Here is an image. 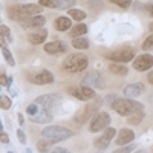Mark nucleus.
<instances>
[{"label": "nucleus", "instance_id": "obj_36", "mask_svg": "<svg viewBox=\"0 0 153 153\" xmlns=\"http://www.w3.org/2000/svg\"><path fill=\"white\" fill-rule=\"evenodd\" d=\"M48 153H71V152L68 149H63V147H55L52 150H49Z\"/></svg>", "mask_w": 153, "mask_h": 153}, {"label": "nucleus", "instance_id": "obj_49", "mask_svg": "<svg viewBox=\"0 0 153 153\" xmlns=\"http://www.w3.org/2000/svg\"><path fill=\"white\" fill-rule=\"evenodd\" d=\"M6 153H12V152H6Z\"/></svg>", "mask_w": 153, "mask_h": 153}, {"label": "nucleus", "instance_id": "obj_38", "mask_svg": "<svg viewBox=\"0 0 153 153\" xmlns=\"http://www.w3.org/2000/svg\"><path fill=\"white\" fill-rule=\"evenodd\" d=\"M0 143H2V144H9V136H8V133H5V132L0 133Z\"/></svg>", "mask_w": 153, "mask_h": 153}, {"label": "nucleus", "instance_id": "obj_42", "mask_svg": "<svg viewBox=\"0 0 153 153\" xmlns=\"http://www.w3.org/2000/svg\"><path fill=\"white\" fill-rule=\"evenodd\" d=\"M6 40H5V38H3V35L2 34H0V48H6Z\"/></svg>", "mask_w": 153, "mask_h": 153}, {"label": "nucleus", "instance_id": "obj_10", "mask_svg": "<svg viewBox=\"0 0 153 153\" xmlns=\"http://www.w3.org/2000/svg\"><path fill=\"white\" fill-rule=\"evenodd\" d=\"M29 81L37 86H45V84H52L55 81V76L48 69H42L35 74H29Z\"/></svg>", "mask_w": 153, "mask_h": 153}, {"label": "nucleus", "instance_id": "obj_32", "mask_svg": "<svg viewBox=\"0 0 153 153\" xmlns=\"http://www.w3.org/2000/svg\"><path fill=\"white\" fill-rule=\"evenodd\" d=\"M133 150H135V146H133V144H127V146H123V147L117 149L113 153H130V152H133Z\"/></svg>", "mask_w": 153, "mask_h": 153}, {"label": "nucleus", "instance_id": "obj_20", "mask_svg": "<svg viewBox=\"0 0 153 153\" xmlns=\"http://www.w3.org/2000/svg\"><path fill=\"white\" fill-rule=\"evenodd\" d=\"M46 38H48L46 29H37V31H34L28 35V40H29L31 45H42V43L46 42Z\"/></svg>", "mask_w": 153, "mask_h": 153}, {"label": "nucleus", "instance_id": "obj_8", "mask_svg": "<svg viewBox=\"0 0 153 153\" xmlns=\"http://www.w3.org/2000/svg\"><path fill=\"white\" fill-rule=\"evenodd\" d=\"M83 86L87 87H92V89H104V80H103V75H101L98 71H89L84 78L81 80Z\"/></svg>", "mask_w": 153, "mask_h": 153}, {"label": "nucleus", "instance_id": "obj_7", "mask_svg": "<svg viewBox=\"0 0 153 153\" xmlns=\"http://www.w3.org/2000/svg\"><path fill=\"white\" fill-rule=\"evenodd\" d=\"M109 126H110V115L107 112H98L91 120L89 130H91L92 133H97V132H101V130L107 129Z\"/></svg>", "mask_w": 153, "mask_h": 153}, {"label": "nucleus", "instance_id": "obj_21", "mask_svg": "<svg viewBox=\"0 0 153 153\" xmlns=\"http://www.w3.org/2000/svg\"><path fill=\"white\" fill-rule=\"evenodd\" d=\"M54 26H55V29H57V31H60V32L68 31V29H71V28H72V20H71L69 17L61 16V17H58V19L55 20Z\"/></svg>", "mask_w": 153, "mask_h": 153}, {"label": "nucleus", "instance_id": "obj_2", "mask_svg": "<svg viewBox=\"0 0 153 153\" xmlns=\"http://www.w3.org/2000/svg\"><path fill=\"white\" fill-rule=\"evenodd\" d=\"M42 6L40 5H14L8 9V14L11 20L16 22H22L25 19H29L32 16H38L42 12Z\"/></svg>", "mask_w": 153, "mask_h": 153}, {"label": "nucleus", "instance_id": "obj_43", "mask_svg": "<svg viewBox=\"0 0 153 153\" xmlns=\"http://www.w3.org/2000/svg\"><path fill=\"white\" fill-rule=\"evenodd\" d=\"M147 80H149V83H150V84H153V71H152V72L149 74V76H147Z\"/></svg>", "mask_w": 153, "mask_h": 153}, {"label": "nucleus", "instance_id": "obj_33", "mask_svg": "<svg viewBox=\"0 0 153 153\" xmlns=\"http://www.w3.org/2000/svg\"><path fill=\"white\" fill-rule=\"evenodd\" d=\"M143 49H144V51H152V49H153V35L147 37L146 40H144V43H143Z\"/></svg>", "mask_w": 153, "mask_h": 153}, {"label": "nucleus", "instance_id": "obj_45", "mask_svg": "<svg viewBox=\"0 0 153 153\" xmlns=\"http://www.w3.org/2000/svg\"><path fill=\"white\" fill-rule=\"evenodd\" d=\"M149 29H150V31H152V32H153V22H152V23H150V25H149Z\"/></svg>", "mask_w": 153, "mask_h": 153}, {"label": "nucleus", "instance_id": "obj_24", "mask_svg": "<svg viewBox=\"0 0 153 153\" xmlns=\"http://www.w3.org/2000/svg\"><path fill=\"white\" fill-rule=\"evenodd\" d=\"M86 32H87V26H86V25H83V23H80V25H76V26L72 28V31H71V37H72V38H76V37L84 35Z\"/></svg>", "mask_w": 153, "mask_h": 153}, {"label": "nucleus", "instance_id": "obj_17", "mask_svg": "<svg viewBox=\"0 0 153 153\" xmlns=\"http://www.w3.org/2000/svg\"><path fill=\"white\" fill-rule=\"evenodd\" d=\"M29 120L32 123H37V124H48V123H51L54 120V113H52V110L42 109V110H38L35 115L29 117Z\"/></svg>", "mask_w": 153, "mask_h": 153}, {"label": "nucleus", "instance_id": "obj_47", "mask_svg": "<svg viewBox=\"0 0 153 153\" xmlns=\"http://www.w3.org/2000/svg\"><path fill=\"white\" fill-rule=\"evenodd\" d=\"M135 153H146L144 150H138V152H135Z\"/></svg>", "mask_w": 153, "mask_h": 153}, {"label": "nucleus", "instance_id": "obj_12", "mask_svg": "<svg viewBox=\"0 0 153 153\" xmlns=\"http://www.w3.org/2000/svg\"><path fill=\"white\" fill-rule=\"evenodd\" d=\"M115 135H117V130H115L113 127H107V129H104V133L94 141V146H95L98 150L107 149L109 144H110V141H112V138H113Z\"/></svg>", "mask_w": 153, "mask_h": 153}, {"label": "nucleus", "instance_id": "obj_35", "mask_svg": "<svg viewBox=\"0 0 153 153\" xmlns=\"http://www.w3.org/2000/svg\"><path fill=\"white\" fill-rule=\"evenodd\" d=\"M17 138H19V141H20L22 144H26V135H25V132H23L22 129L17 130Z\"/></svg>", "mask_w": 153, "mask_h": 153}, {"label": "nucleus", "instance_id": "obj_26", "mask_svg": "<svg viewBox=\"0 0 153 153\" xmlns=\"http://www.w3.org/2000/svg\"><path fill=\"white\" fill-rule=\"evenodd\" d=\"M2 55H3L5 61L8 63V65H9L11 68H14V66H16V60H14V57H12L11 51H9L8 48H2Z\"/></svg>", "mask_w": 153, "mask_h": 153}, {"label": "nucleus", "instance_id": "obj_6", "mask_svg": "<svg viewBox=\"0 0 153 153\" xmlns=\"http://www.w3.org/2000/svg\"><path fill=\"white\" fill-rule=\"evenodd\" d=\"M63 101L61 94H46L38 97L34 103L40 107V109H46V110H52L54 107H57L60 103Z\"/></svg>", "mask_w": 153, "mask_h": 153}, {"label": "nucleus", "instance_id": "obj_25", "mask_svg": "<svg viewBox=\"0 0 153 153\" xmlns=\"http://www.w3.org/2000/svg\"><path fill=\"white\" fill-rule=\"evenodd\" d=\"M69 17H72V19L76 20V22H83V20L86 19V12L81 11V9L71 8V9H69Z\"/></svg>", "mask_w": 153, "mask_h": 153}, {"label": "nucleus", "instance_id": "obj_15", "mask_svg": "<svg viewBox=\"0 0 153 153\" xmlns=\"http://www.w3.org/2000/svg\"><path fill=\"white\" fill-rule=\"evenodd\" d=\"M20 23V26L22 28H26V29H38V28H42L43 25L46 23V19L43 17V16H32V17H29V19H25V20H22V22H19Z\"/></svg>", "mask_w": 153, "mask_h": 153}, {"label": "nucleus", "instance_id": "obj_39", "mask_svg": "<svg viewBox=\"0 0 153 153\" xmlns=\"http://www.w3.org/2000/svg\"><path fill=\"white\" fill-rule=\"evenodd\" d=\"M144 8H146V11L149 12V14L153 17V3H147V5H144Z\"/></svg>", "mask_w": 153, "mask_h": 153}, {"label": "nucleus", "instance_id": "obj_37", "mask_svg": "<svg viewBox=\"0 0 153 153\" xmlns=\"http://www.w3.org/2000/svg\"><path fill=\"white\" fill-rule=\"evenodd\" d=\"M8 80H9L8 75L0 74V86H6V87H8Z\"/></svg>", "mask_w": 153, "mask_h": 153}, {"label": "nucleus", "instance_id": "obj_11", "mask_svg": "<svg viewBox=\"0 0 153 153\" xmlns=\"http://www.w3.org/2000/svg\"><path fill=\"white\" fill-rule=\"evenodd\" d=\"M69 94L74 95L75 98H78L80 101H91L94 98H97V92L94 91L92 87H87V86H75L69 89Z\"/></svg>", "mask_w": 153, "mask_h": 153}, {"label": "nucleus", "instance_id": "obj_46", "mask_svg": "<svg viewBox=\"0 0 153 153\" xmlns=\"http://www.w3.org/2000/svg\"><path fill=\"white\" fill-rule=\"evenodd\" d=\"M3 132V124H2V121H0V133Z\"/></svg>", "mask_w": 153, "mask_h": 153}, {"label": "nucleus", "instance_id": "obj_34", "mask_svg": "<svg viewBox=\"0 0 153 153\" xmlns=\"http://www.w3.org/2000/svg\"><path fill=\"white\" fill-rule=\"evenodd\" d=\"M38 109H40V107H38L35 103H32V104H29V106H28V109H26V113L29 115V117H32V115H35V113L38 112Z\"/></svg>", "mask_w": 153, "mask_h": 153}, {"label": "nucleus", "instance_id": "obj_28", "mask_svg": "<svg viewBox=\"0 0 153 153\" xmlns=\"http://www.w3.org/2000/svg\"><path fill=\"white\" fill-rule=\"evenodd\" d=\"M12 106V101L9 97L6 95H0V109H3V110H9Z\"/></svg>", "mask_w": 153, "mask_h": 153}, {"label": "nucleus", "instance_id": "obj_3", "mask_svg": "<svg viewBox=\"0 0 153 153\" xmlns=\"http://www.w3.org/2000/svg\"><path fill=\"white\" fill-rule=\"evenodd\" d=\"M42 136L45 139L51 143H60V141H66V139L74 136V130L66 129V127H61V126H48L42 130Z\"/></svg>", "mask_w": 153, "mask_h": 153}, {"label": "nucleus", "instance_id": "obj_41", "mask_svg": "<svg viewBox=\"0 0 153 153\" xmlns=\"http://www.w3.org/2000/svg\"><path fill=\"white\" fill-rule=\"evenodd\" d=\"M115 100H117V97H115V95H107V97H106V101H107L109 104H112Z\"/></svg>", "mask_w": 153, "mask_h": 153}, {"label": "nucleus", "instance_id": "obj_5", "mask_svg": "<svg viewBox=\"0 0 153 153\" xmlns=\"http://www.w3.org/2000/svg\"><path fill=\"white\" fill-rule=\"evenodd\" d=\"M89 66V60L86 55L83 54H72L69 55L65 63H63V68H65L66 72H71V74H78V72H83L86 68Z\"/></svg>", "mask_w": 153, "mask_h": 153}, {"label": "nucleus", "instance_id": "obj_9", "mask_svg": "<svg viewBox=\"0 0 153 153\" xmlns=\"http://www.w3.org/2000/svg\"><path fill=\"white\" fill-rule=\"evenodd\" d=\"M133 57H135V51L132 48H121V49L113 51V52H110L107 55L109 60L121 63V65H124V63H127V61H132Z\"/></svg>", "mask_w": 153, "mask_h": 153}, {"label": "nucleus", "instance_id": "obj_31", "mask_svg": "<svg viewBox=\"0 0 153 153\" xmlns=\"http://www.w3.org/2000/svg\"><path fill=\"white\" fill-rule=\"evenodd\" d=\"M109 2H112V3H115L117 6H120V8H129L130 5H132V2L133 0H109Z\"/></svg>", "mask_w": 153, "mask_h": 153}, {"label": "nucleus", "instance_id": "obj_19", "mask_svg": "<svg viewBox=\"0 0 153 153\" xmlns=\"http://www.w3.org/2000/svg\"><path fill=\"white\" fill-rule=\"evenodd\" d=\"M133 139H135V132L133 130H130V129H121L115 143L120 144V146H127V144H130Z\"/></svg>", "mask_w": 153, "mask_h": 153}, {"label": "nucleus", "instance_id": "obj_1", "mask_svg": "<svg viewBox=\"0 0 153 153\" xmlns=\"http://www.w3.org/2000/svg\"><path fill=\"white\" fill-rule=\"evenodd\" d=\"M112 109L121 117H130L133 113L143 112V104L130 98H117L112 103Z\"/></svg>", "mask_w": 153, "mask_h": 153}, {"label": "nucleus", "instance_id": "obj_48", "mask_svg": "<svg viewBox=\"0 0 153 153\" xmlns=\"http://www.w3.org/2000/svg\"><path fill=\"white\" fill-rule=\"evenodd\" d=\"M26 153H32V150L31 149H26Z\"/></svg>", "mask_w": 153, "mask_h": 153}, {"label": "nucleus", "instance_id": "obj_16", "mask_svg": "<svg viewBox=\"0 0 153 153\" xmlns=\"http://www.w3.org/2000/svg\"><path fill=\"white\" fill-rule=\"evenodd\" d=\"M45 52H48L49 55H60V54H65L68 51V46L63 43V42H49L45 45Z\"/></svg>", "mask_w": 153, "mask_h": 153}, {"label": "nucleus", "instance_id": "obj_44", "mask_svg": "<svg viewBox=\"0 0 153 153\" xmlns=\"http://www.w3.org/2000/svg\"><path fill=\"white\" fill-rule=\"evenodd\" d=\"M9 92L12 94V97H17V91H16V89H12V87H9Z\"/></svg>", "mask_w": 153, "mask_h": 153}, {"label": "nucleus", "instance_id": "obj_4", "mask_svg": "<svg viewBox=\"0 0 153 153\" xmlns=\"http://www.w3.org/2000/svg\"><path fill=\"white\" fill-rule=\"evenodd\" d=\"M101 106H103V98H101V97L94 98V101H92L91 104H86L81 110L76 112V115L74 117L75 123H76V124H84L86 121L92 120L95 115L100 112V107H101Z\"/></svg>", "mask_w": 153, "mask_h": 153}, {"label": "nucleus", "instance_id": "obj_13", "mask_svg": "<svg viewBox=\"0 0 153 153\" xmlns=\"http://www.w3.org/2000/svg\"><path fill=\"white\" fill-rule=\"evenodd\" d=\"M38 5L42 8L48 6L52 9H71V6H75V0H38Z\"/></svg>", "mask_w": 153, "mask_h": 153}, {"label": "nucleus", "instance_id": "obj_14", "mask_svg": "<svg viewBox=\"0 0 153 153\" xmlns=\"http://www.w3.org/2000/svg\"><path fill=\"white\" fill-rule=\"evenodd\" d=\"M133 68L139 72H144V71H149L150 68H153V57L149 55V54H143L135 58L133 61Z\"/></svg>", "mask_w": 153, "mask_h": 153}, {"label": "nucleus", "instance_id": "obj_40", "mask_svg": "<svg viewBox=\"0 0 153 153\" xmlns=\"http://www.w3.org/2000/svg\"><path fill=\"white\" fill-rule=\"evenodd\" d=\"M17 117H19V124L23 127L25 126V115L23 113H17Z\"/></svg>", "mask_w": 153, "mask_h": 153}, {"label": "nucleus", "instance_id": "obj_30", "mask_svg": "<svg viewBox=\"0 0 153 153\" xmlns=\"http://www.w3.org/2000/svg\"><path fill=\"white\" fill-rule=\"evenodd\" d=\"M51 141H48V139H42V141H38L37 143V149L40 150L42 153H48L49 152V147H51Z\"/></svg>", "mask_w": 153, "mask_h": 153}, {"label": "nucleus", "instance_id": "obj_27", "mask_svg": "<svg viewBox=\"0 0 153 153\" xmlns=\"http://www.w3.org/2000/svg\"><path fill=\"white\" fill-rule=\"evenodd\" d=\"M0 34L3 35L6 43H12V40H14V38H12V34H11V29L6 26V25H2V26H0Z\"/></svg>", "mask_w": 153, "mask_h": 153}, {"label": "nucleus", "instance_id": "obj_23", "mask_svg": "<svg viewBox=\"0 0 153 153\" xmlns=\"http://www.w3.org/2000/svg\"><path fill=\"white\" fill-rule=\"evenodd\" d=\"M109 71L112 74H117V75H121V76L127 75V72H129V69H127L124 65H121V63H118V65H110L109 66Z\"/></svg>", "mask_w": 153, "mask_h": 153}, {"label": "nucleus", "instance_id": "obj_22", "mask_svg": "<svg viewBox=\"0 0 153 153\" xmlns=\"http://www.w3.org/2000/svg\"><path fill=\"white\" fill-rule=\"evenodd\" d=\"M72 46L75 49H80V51L87 49L89 48V40H87V38H84V37H76V38H74V40H72Z\"/></svg>", "mask_w": 153, "mask_h": 153}, {"label": "nucleus", "instance_id": "obj_18", "mask_svg": "<svg viewBox=\"0 0 153 153\" xmlns=\"http://www.w3.org/2000/svg\"><path fill=\"white\" fill-rule=\"evenodd\" d=\"M144 84L143 83H133V84H129L126 89H124V95H126V98H136V97H139V95H143V92H144Z\"/></svg>", "mask_w": 153, "mask_h": 153}, {"label": "nucleus", "instance_id": "obj_29", "mask_svg": "<svg viewBox=\"0 0 153 153\" xmlns=\"http://www.w3.org/2000/svg\"><path fill=\"white\" fill-rule=\"evenodd\" d=\"M143 118H144V110H143V112H138V113L130 115V117H129V123L136 126V124H139V123L143 121Z\"/></svg>", "mask_w": 153, "mask_h": 153}]
</instances>
